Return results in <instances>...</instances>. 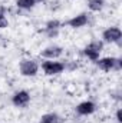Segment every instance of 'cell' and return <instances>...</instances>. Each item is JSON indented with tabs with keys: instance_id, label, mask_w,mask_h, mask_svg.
Returning a JSON list of instances; mask_svg holds the SVG:
<instances>
[{
	"instance_id": "cell-1",
	"label": "cell",
	"mask_w": 122,
	"mask_h": 123,
	"mask_svg": "<svg viewBox=\"0 0 122 123\" xmlns=\"http://www.w3.org/2000/svg\"><path fill=\"white\" fill-rule=\"evenodd\" d=\"M98 69L102 72H119L122 69L121 57H114V56H106V57H99L95 62Z\"/></svg>"
},
{
	"instance_id": "cell-2",
	"label": "cell",
	"mask_w": 122,
	"mask_h": 123,
	"mask_svg": "<svg viewBox=\"0 0 122 123\" xmlns=\"http://www.w3.org/2000/svg\"><path fill=\"white\" fill-rule=\"evenodd\" d=\"M102 50H103V42L102 40H92L91 43H88L83 47L82 53H83V56L86 59H89L92 62H96L101 57Z\"/></svg>"
},
{
	"instance_id": "cell-3",
	"label": "cell",
	"mask_w": 122,
	"mask_h": 123,
	"mask_svg": "<svg viewBox=\"0 0 122 123\" xmlns=\"http://www.w3.org/2000/svg\"><path fill=\"white\" fill-rule=\"evenodd\" d=\"M40 67L46 76H58L66 70V63L61 60H45L42 62Z\"/></svg>"
},
{
	"instance_id": "cell-4",
	"label": "cell",
	"mask_w": 122,
	"mask_h": 123,
	"mask_svg": "<svg viewBox=\"0 0 122 123\" xmlns=\"http://www.w3.org/2000/svg\"><path fill=\"white\" fill-rule=\"evenodd\" d=\"M40 70V64L34 59H23L19 63V73L25 77H34Z\"/></svg>"
},
{
	"instance_id": "cell-5",
	"label": "cell",
	"mask_w": 122,
	"mask_h": 123,
	"mask_svg": "<svg viewBox=\"0 0 122 123\" xmlns=\"http://www.w3.org/2000/svg\"><path fill=\"white\" fill-rule=\"evenodd\" d=\"M122 40V31L116 26H111L106 27L102 31V42L103 43H109V44H119Z\"/></svg>"
},
{
	"instance_id": "cell-6",
	"label": "cell",
	"mask_w": 122,
	"mask_h": 123,
	"mask_svg": "<svg viewBox=\"0 0 122 123\" xmlns=\"http://www.w3.org/2000/svg\"><path fill=\"white\" fill-rule=\"evenodd\" d=\"M62 55H63V47L59 44H49L43 50H40V57H43L45 60H59Z\"/></svg>"
},
{
	"instance_id": "cell-7",
	"label": "cell",
	"mask_w": 122,
	"mask_h": 123,
	"mask_svg": "<svg viewBox=\"0 0 122 123\" xmlns=\"http://www.w3.org/2000/svg\"><path fill=\"white\" fill-rule=\"evenodd\" d=\"M88 23H89V14L85 13V12L79 13V14H76V16H73V17H70L69 20L65 22V25L70 29H82Z\"/></svg>"
},
{
	"instance_id": "cell-8",
	"label": "cell",
	"mask_w": 122,
	"mask_h": 123,
	"mask_svg": "<svg viewBox=\"0 0 122 123\" xmlns=\"http://www.w3.org/2000/svg\"><path fill=\"white\" fill-rule=\"evenodd\" d=\"M12 103H13V106L19 107V109L27 107L30 103V93L27 90H17L12 96Z\"/></svg>"
},
{
	"instance_id": "cell-9",
	"label": "cell",
	"mask_w": 122,
	"mask_h": 123,
	"mask_svg": "<svg viewBox=\"0 0 122 123\" xmlns=\"http://www.w3.org/2000/svg\"><path fill=\"white\" fill-rule=\"evenodd\" d=\"M75 110H76V113L79 116H91L96 110V105L93 102H91V100H85V102H81L75 107Z\"/></svg>"
},
{
	"instance_id": "cell-10",
	"label": "cell",
	"mask_w": 122,
	"mask_h": 123,
	"mask_svg": "<svg viewBox=\"0 0 122 123\" xmlns=\"http://www.w3.org/2000/svg\"><path fill=\"white\" fill-rule=\"evenodd\" d=\"M62 122H63V119L55 112H49V113L42 115L40 120H39V123H62Z\"/></svg>"
},
{
	"instance_id": "cell-11",
	"label": "cell",
	"mask_w": 122,
	"mask_h": 123,
	"mask_svg": "<svg viewBox=\"0 0 122 123\" xmlns=\"http://www.w3.org/2000/svg\"><path fill=\"white\" fill-rule=\"evenodd\" d=\"M86 4H88V9H89L91 12L99 13V12H102L103 7H105V0H88Z\"/></svg>"
},
{
	"instance_id": "cell-12",
	"label": "cell",
	"mask_w": 122,
	"mask_h": 123,
	"mask_svg": "<svg viewBox=\"0 0 122 123\" xmlns=\"http://www.w3.org/2000/svg\"><path fill=\"white\" fill-rule=\"evenodd\" d=\"M37 4V0H16V6L22 10H30Z\"/></svg>"
},
{
	"instance_id": "cell-13",
	"label": "cell",
	"mask_w": 122,
	"mask_h": 123,
	"mask_svg": "<svg viewBox=\"0 0 122 123\" xmlns=\"http://www.w3.org/2000/svg\"><path fill=\"white\" fill-rule=\"evenodd\" d=\"M62 27V22L58 19H52L49 22H46L45 25V31H50V30H61Z\"/></svg>"
},
{
	"instance_id": "cell-14",
	"label": "cell",
	"mask_w": 122,
	"mask_h": 123,
	"mask_svg": "<svg viewBox=\"0 0 122 123\" xmlns=\"http://www.w3.org/2000/svg\"><path fill=\"white\" fill-rule=\"evenodd\" d=\"M115 120H116V123H122V109L121 107H118L116 112H115Z\"/></svg>"
},
{
	"instance_id": "cell-15",
	"label": "cell",
	"mask_w": 122,
	"mask_h": 123,
	"mask_svg": "<svg viewBox=\"0 0 122 123\" xmlns=\"http://www.w3.org/2000/svg\"><path fill=\"white\" fill-rule=\"evenodd\" d=\"M7 26H9V20H7V17L0 19V29H4V27H7Z\"/></svg>"
},
{
	"instance_id": "cell-16",
	"label": "cell",
	"mask_w": 122,
	"mask_h": 123,
	"mask_svg": "<svg viewBox=\"0 0 122 123\" xmlns=\"http://www.w3.org/2000/svg\"><path fill=\"white\" fill-rule=\"evenodd\" d=\"M6 17V7L4 6H0V19Z\"/></svg>"
},
{
	"instance_id": "cell-17",
	"label": "cell",
	"mask_w": 122,
	"mask_h": 123,
	"mask_svg": "<svg viewBox=\"0 0 122 123\" xmlns=\"http://www.w3.org/2000/svg\"><path fill=\"white\" fill-rule=\"evenodd\" d=\"M42 1H45V0H37V3H42Z\"/></svg>"
}]
</instances>
